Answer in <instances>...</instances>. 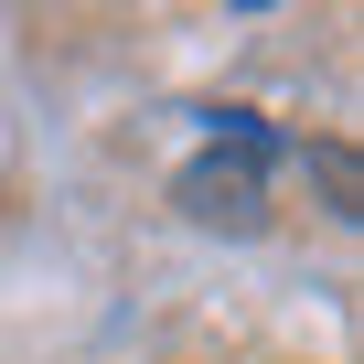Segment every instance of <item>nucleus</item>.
Here are the masks:
<instances>
[{
    "label": "nucleus",
    "mask_w": 364,
    "mask_h": 364,
    "mask_svg": "<svg viewBox=\"0 0 364 364\" xmlns=\"http://www.w3.org/2000/svg\"><path fill=\"white\" fill-rule=\"evenodd\" d=\"M171 204L193 215V225H225V236H247V225L268 215V129H257V118H236V129H225L204 161H182Z\"/></svg>",
    "instance_id": "f257e3e1"
}]
</instances>
